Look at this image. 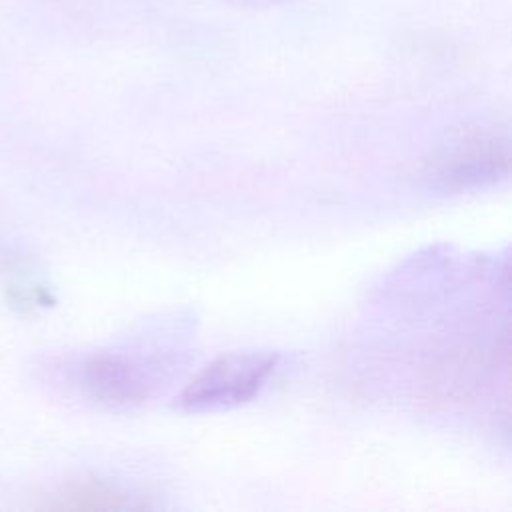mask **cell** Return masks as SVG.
Segmentation results:
<instances>
[{"label": "cell", "mask_w": 512, "mask_h": 512, "mask_svg": "<svg viewBox=\"0 0 512 512\" xmlns=\"http://www.w3.org/2000/svg\"><path fill=\"white\" fill-rule=\"evenodd\" d=\"M276 366V352H226L190 378L178 394L176 406L188 412H206L246 404L266 388Z\"/></svg>", "instance_id": "1"}, {"label": "cell", "mask_w": 512, "mask_h": 512, "mask_svg": "<svg viewBox=\"0 0 512 512\" xmlns=\"http://www.w3.org/2000/svg\"><path fill=\"white\" fill-rule=\"evenodd\" d=\"M166 368L156 352H94L78 366V386L86 398L110 410H130L146 404L160 386Z\"/></svg>", "instance_id": "2"}, {"label": "cell", "mask_w": 512, "mask_h": 512, "mask_svg": "<svg viewBox=\"0 0 512 512\" xmlns=\"http://www.w3.org/2000/svg\"><path fill=\"white\" fill-rule=\"evenodd\" d=\"M510 170L508 138L490 128H466L428 160L426 178L442 192L498 184Z\"/></svg>", "instance_id": "3"}, {"label": "cell", "mask_w": 512, "mask_h": 512, "mask_svg": "<svg viewBox=\"0 0 512 512\" xmlns=\"http://www.w3.org/2000/svg\"><path fill=\"white\" fill-rule=\"evenodd\" d=\"M44 508L50 510H126V508H146L142 496H134L130 490L118 486L116 482L84 478L62 486L50 496Z\"/></svg>", "instance_id": "4"}, {"label": "cell", "mask_w": 512, "mask_h": 512, "mask_svg": "<svg viewBox=\"0 0 512 512\" xmlns=\"http://www.w3.org/2000/svg\"><path fill=\"white\" fill-rule=\"evenodd\" d=\"M228 4L236 6V8H270V6H276V4H282L286 0H226Z\"/></svg>", "instance_id": "5"}]
</instances>
